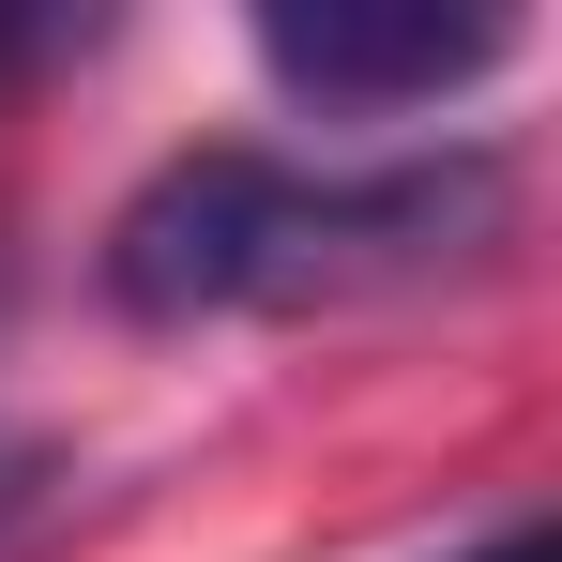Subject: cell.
Here are the masks:
<instances>
[{
	"label": "cell",
	"instance_id": "1",
	"mask_svg": "<svg viewBox=\"0 0 562 562\" xmlns=\"http://www.w3.org/2000/svg\"><path fill=\"white\" fill-rule=\"evenodd\" d=\"M502 213V168H395V183H319L289 153H183L122 198L106 228V304L122 319H228V304H319L350 274H426Z\"/></svg>",
	"mask_w": 562,
	"mask_h": 562
},
{
	"label": "cell",
	"instance_id": "2",
	"mask_svg": "<svg viewBox=\"0 0 562 562\" xmlns=\"http://www.w3.org/2000/svg\"><path fill=\"white\" fill-rule=\"evenodd\" d=\"M517 46V15H486V0H274L259 15V61H274V92L304 106H441L471 92L486 61Z\"/></svg>",
	"mask_w": 562,
	"mask_h": 562
},
{
	"label": "cell",
	"instance_id": "3",
	"mask_svg": "<svg viewBox=\"0 0 562 562\" xmlns=\"http://www.w3.org/2000/svg\"><path fill=\"white\" fill-rule=\"evenodd\" d=\"M31 502H46V441H31V426H0V532H15Z\"/></svg>",
	"mask_w": 562,
	"mask_h": 562
},
{
	"label": "cell",
	"instance_id": "4",
	"mask_svg": "<svg viewBox=\"0 0 562 562\" xmlns=\"http://www.w3.org/2000/svg\"><path fill=\"white\" fill-rule=\"evenodd\" d=\"M46 46H61V15H0V77H15V61H46Z\"/></svg>",
	"mask_w": 562,
	"mask_h": 562
},
{
	"label": "cell",
	"instance_id": "5",
	"mask_svg": "<svg viewBox=\"0 0 562 562\" xmlns=\"http://www.w3.org/2000/svg\"><path fill=\"white\" fill-rule=\"evenodd\" d=\"M471 562H548V517H517V532H486Z\"/></svg>",
	"mask_w": 562,
	"mask_h": 562
}]
</instances>
